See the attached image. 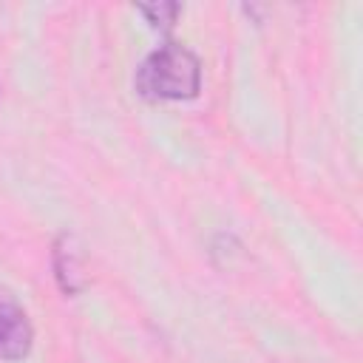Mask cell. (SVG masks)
Here are the masks:
<instances>
[{
  "instance_id": "4",
  "label": "cell",
  "mask_w": 363,
  "mask_h": 363,
  "mask_svg": "<svg viewBox=\"0 0 363 363\" xmlns=\"http://www.w3.org/2000/svg\"><path fill=\"white\" fill-rule=\"evenodd\" d=\"M136 11H139L153 28H159V31L167 34V31L176 26V20H179L182 6H179V3H164V0H159V3H139Z\"/></svg>"
},
{
  "instance_id": "1",
  "label": "cell",
  "mask_w": 363,
  "mask_h": 363,
  "mask_svg": "<svg viewBox=\"0 0 363 363\" xmlns=\"http://www.w3.org/2000/svg\"><path fill=\"white\" fill-rule=\"evenodd\" d=\"M133 88L147 102L196 99L201 91V62L187 45L167 40L139 62Z\"/></svg>"
},
{
  "instance_id": "2",
  "label": "cell",
  "mask_w": 363,
  "mask_h": 363,
  "mask_svg": "<svg viewBox=\"0 0 363 363\" xmlns=\"http://www.w3.org/2000/svg\"><path fill=\"white\" fill-rule=\"evenodd\" d=\"M34 346V326L17 295L0 284V360L17 363Z\"/></svg>"
},
{
  "instance_id": "3",
  "label": "cell",
  "mask_w": 363,
  "mask_h": 363,
  "mask_svg": "<svg viewBox=\"0 0 363 363\" xmlns=\"http://www.w3.org/2000/svg\"><path fill=\"white\" fill-rule=\"evenodd\" d=\"M51 264H54V278L65 295H77L85 289V272H82V255L77 250L74 235L60 233L51 250Z\"/></svg>"
}]
</instances>
